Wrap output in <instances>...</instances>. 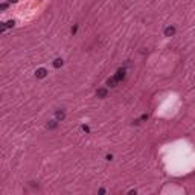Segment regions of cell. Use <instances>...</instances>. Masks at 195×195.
Here are the masks:
<instances>
[{"label":"cell","instance_id":"obj_5","mask_svg":"<svg viewBox=\"0 0 195 195\" xmlns=\"http://www.w3.org/2000/svg\"><path fill=\"white\" fill-rule=\"evenodd\" d=\"M107 94H108V90L104 88V87L96 90V96H97V97H107Z\"/></svg>","mask_w":195,"mask_h":195},{"label":"cell","instance_id":"obj_12","mask_svg":"<svg viewBox=\"0 0 195 195\" xmlns=\"http://www.w3.org/2000/svg\"><path fill=\"white\" fill-rule=\"evenodd\" d=\"M76 31H78V26H73L72 28V34H76Z\"/></svg>","mask_w":195,"mask_h":195},{"label":"cell","instance_id":"obj_14","mask_svg":"<svg viewBox=\"0 0 195 195\" xmlns=\"http://www.w3.org/2000/svg\"><path fill=\"white\" fill-rule=\"evenodd\" d=\"M9 2H11V3H17V2H18V0H9Z\"/></svg>","mask_w":195,"mask_h":195},{"label":"cell","instance_id":"obj_8","mask_svg":"<svg viewBox=\"0 0 195 195\" xmlns=\"http://www.w3.org/2000/svg\"><path fill=\"white\" fill-rule=\"evenodd\" d=\"M116 82H118V79L113 76V78H108L107 79V85H110V87H116Z\"/></svg>","mask_w":195,"mask_h":195},{"label":"cell","instance_id":"obj_10","mask_svg":"<svg viewBox=\"0 0 195 195\" xmlns=\"http://www.w3.org/2000/svg\"><path fill=\"white\" fill-rule=\"evenodd\" d=\"M81 128H82V131H85V133H90V127H88V125H82Z\"/></svg>","mask_w":195,"mask_h":195},{"label":"cell","instance_id":"obj_3","mask_svg":"<svg viewBox=\"0 0 195 195\" xmlns=\"http://www.w3.org/2000/svg\"><path fill=\"white\" fill-rule=\"evenodd\" d=\"M114 78H116V79H118V82H119V81H122L124 78H125V69H119L118 72H116Z\"/></svg>","mask_w":195,"mask_h":195},{"label":"cell","instance_id":"obj_7","mask_svg":"<svg viewBox=\"0 0 195 195\" xmlns=\"http://www.w3.org/2000/svg\"><path fill=\"white\" fill-rule=\"evenodd\" d=\"M56 125H58V121H56V119H55V121H49V122H47V125H46V127H47V128H49V130H55V128H56Z\"/></svg>","mask_w":195,"mask_h":195},{"label":"cell","instance_id":"obj_9","mask_svg":"<svg viewBox=\"0 0 195 195\" xmlns=\"http://www.w3.org/2000/svg\"><path fill=\"white\" fill-rule=\"evenodd\" d=\"M14 25H15V22H14V20H9V22H6V26H8V28H12Z\"/></svg>","mask_w":195,"mask_h":195},{"label":"cell","instance_id":"obj_13","mask_svg":"<svg viewBox=\"0 0 195 195\" xmlns=\"http://www.w3.org/2000/svg\"><path fill=\"white\" fill-rule=\"evenodd\" d=\"M105 159H107V160H113V155H111V154H108V155H107Z\"/></svg>","mask_w":195,"mask_h":195},{"label":"cell","instance_id":"obj_2","mask_svg":"<svg viewBox=\"0 0 195 195\" xmlns=\"http://www.w3.org/2000/svg\"><path fill=\"white\" fill-rule=\"evenodd\" d=\"M46 75H47V70H46L44 67L37 69V72H35V76H37V78H46Z\"/></svg>","mask_w":195,"mask_h":195},{"label":"cell","instance_id":"obj_1","mask_svg":"<svg viewBox=\"0 0 195 195\" xmlns=\"http://www.w3.org/2000/svg\"><path fill=\"white\" fill-rule=\"evenodd\" d=\"M163 34H165V37H174L175 35V28L174 26H168V28H165Z\"/></svg>","mask_w":195,"mask_h":195},{"label":"cell","instance_id":"obj_11","mask_svg":"<svg viewBox=\"0 0 195 195\" xmlns=\"http://www.w3.org/2000/svg\"><path fill=\"white\" fill-rule=\"evenodd\" d=\"M146 119H148V114H142L140 116V121H146Z\"/></svg>","mask_w":195,"mask_h":195},{"label":"cell","instance_id":"obj_4","mask_svg":"<svg viewBox=\"0 0 195 195\" xmlns=\"http://www.w3.org/2000/svg\"><path fill=\"white\" fill-rule=\"evenodd\" d=\"M55 119H56V121H64V119H66V111H64V110H58V111L55 113Z\"/></svg>","mask_w":195,"mask_h":195},{"label":"cell","instance_id":"obj_6","mask_svg":"<svg viewBox=\"0 0 195 195\" xmlns=\"http://www.w3.org/2000/svg\"><path fill=\"white\" fill-rule=\"evenodd\" d=\"M63 64H64V61L61 60V58H56V60L53 61V67H55V69H60V67H63Z\"/></svg>","mask_w":195,"mask_h":195}]
</instances>
